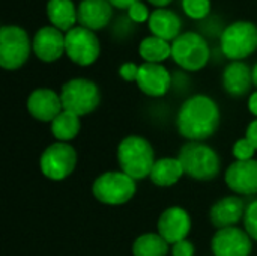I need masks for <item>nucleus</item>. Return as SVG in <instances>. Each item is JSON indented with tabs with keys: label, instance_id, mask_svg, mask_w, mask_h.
I'll list each match as a JSON object with an SVG mask.
<instances>
[{
	"label": "nucleus",
	"instance_id": "obj_14",
	"mask_svg": "<svg viewBox=\"0 0 257 256\" xmlns=\"http://www.w3.org/2000/svg\"><path fill=\"white\" fill-rule=\"evenodd\" d=\"M137 88L151 98L164 97L172 86V75L163 63H146L139 66Z\"/></svg>",
	"mask_w": 257,
	"mask_h": 256
},
{
	"label": "nucleus",
	"instance_id": "obj_4",
	"mask_svg": "<svg viewBox=\"0 0 257 256\" xmlns=\"http://www.w3.org/2000/svg\"><path fill=\"white\" fill-rule=\"evenodd\" d=\"M223 54L232 60H245L257 51V24L250 20H235L224 27L220 36Z\"/></svg>",
	"mask_w": 257,
	"mask_h": 256
},
{
	"label": "nucleus",
	"instance_id": "obj_20",
	"mask_svg": "<svg viewBox=\"0 0 257 256\" xmlns=\"http://www.w3.org/2000/svg\"><path fill=\"white\" fill-rule=\"evenodd\" d=\"M148 27L151 30V35L169 42H173L182 33L181 17L169 8H155L151 12Z\"/></svg>",
	"mask_w": 257,
	"mask_h": 256
},
{
	"label": "nucleus",
	"instance_id": "obj_32",
	"mask_svg": "<svg viewBox=\"0 0 257 256\" xmlns=\"http://www.w3.org/2000/svg\"><path fill=\"white\" fill-rule=\"evenodd\" d=\"M245 137L253 143V146L256 148L257 151V118L248 124L247 131H245Z\"/></svg>",
	"mask_w": 257,
	"mask_h": 256
},
{
	"label": "nucleus",
	"instance_id": "obj_34",
	"mask_svg": "<svg viewBox=\"0 0 257 256\" xmlns=\"http://www.w3.org/2000/svg\"><path fill=\"white\" fill-rule=\"evenodd\" d=\"M247 106H248L250 113L254 115L257 118V89L254 92H251V94L248 95V103H247Z\"/></svg>",
	"mask_w": 257,
	"mask_h": 256
},
{
	"label": "nucleus",
	"instance_id": "obj_35",
	"mask_svg": "<svg viewBox=\"0 0 257 256\" xmlns=\"http://www.w3.org/2000/svg\"><path fill=\"white\" fill-rule=\"evenodd\" d=\"M173 0H148V3H151L155 8H166L172 3Z\"/></svg>",
	"mask_w": 257,
	"mask_h": 256
},
{
	"label": "nucleus",
	"instance_id": "obj_29",
	"mask_svg": "<svg viewBox=\"0 0 257 256\" xmlns=\"http://www.w3.org/2000/svg\"><path fill=\"white\" fill-rule=\"evenodd\" d=\"M126 12H128L130 20L134 21V23H139V24L140 23H148L149 17H151V11L148 9V6L142 0H139L133 6H130Z\"/></svg>",
	"mask_w": 257,
	"mask_h": 256
},
{
	"label": "nucleus",
	"instance_id": "obj_9",
	"mask_svg": "<svg viewBox=\"0 0 257 256\" xmlns=\"http://www.w3.org/2000/svg\"><path fill=\"white\" fill-rule=\"evenodd\" d=\"M78 155L72 145L54 142L48 145L39 158V169L42 175L51 181H63L72 175L77 167Z\"/></svg>",
	"mask_w": 257,
	"mask_h": 256
},
{
	"label": "nucleus",
	"instance_id": "obj_15",
	"mask_svg": "<svg viewBox=\"0 0 257 256\" xmlns=\"http://www.w3.org/2000/svg\"><path fill=\"white\" fill-rule=\"evenodd\" d=\"M226 186L236 195H257V160H235L224 174Z\"/></svg>",
	"mask_w": 257,
	"mask_h": 256
},
{
	"label": "nucleus",
	"instance_id": "obj_12",
	"mask_svg": "<svg viewBox=\"0 0 257 256\" xmlns=\"http://www.w3.org/2000/svg\"><path fill=\"white\" fill-rule=\"evenodd\" d=\"M191 231V217L188 211L179 205L166 208L157 222V232L170 244L187 240Z\"/></svg>",
	"mask_w": 257,
	"mask_h": 256
},
{
	"label": "nucleus",
	"instance_id": "obj_13",
	"mask_svg": "<svg viewBox=\"0 0 257 256\" xmlns=\"http://www.w3.org/2000/svg\"><path fill=\"white\" fill-rule=\"evenodd\" d=\"M32 50L44 63L57 62L65 54V33L54 26H42L32 38Z\"/></svg>",
	"mask_w": 257,
	"mask_h": 256
},
{
	"label": "nucleus",
	"instance_id": "obj_3",
	"mask_svg": "<svg viewBox=\"0 0 257 256\" xmlns=\"http://www.w3.org/2000/svg\"><path fill=\"white\" fill-rule=\"evenodd\" d=\"M178 158L185 175L196 181H212L221 170L220 155L205 142H187L179 149Z\"/></svg>",
	"mask_w": 257,
	"mask_h": 256
},
{
	"label": "nucleus",
	"instance_id": "obj_17",
	"mask_svg": "<svg viewBox=\"0 0 257 256\" xmlns=\"http://www.w3.org/2000/svg\"><path fill=\"white\" fill-rule=\"evenodd\" d=\"M245 210H247V205L241 196L238 195L224 196L211 207L209 220L217 231L233 228L239 222L244 220Z\"/></svg>",
	"mask_w": 257,
	"mask_h": 256
},
{
	"label": "nucleus",
	"instance_id": "obj_2",
	"mask_svg": "<svg viewBox=\"0 0 257 256\" xmlns=\"http://www.w3.org/2000/svg\"><path fill=\"white\" fill-rule=\"evenodd\" d=\"M116 157L120 170L136 181L149 178L157 161L152 145L148 139L139 134H130L123 137L117 146Z\"/></svg>",
	"mask_w": 257,
	"mask_h": 256
},
{
	"label": "nucleus",
	"instance_id": "obj_23",
	"mask_svg": "<svg viewBox=\"0 0 257 256\" xmlns=\"http://www.w3.org/2000/svg\"><path fill=\"white\" fill-rule=\"evenodd\" d=\"M50 130H51V134L56 139V142L69 143L71 140H74L78 136V133L81 130L80 116H77L75 113H71L68 110H62L50 124Z\"/></svg>",
	"mask_w": 257,
	"mask_h": 256
},
{
	"label": "nucleus",
	"instance_id": "obj_6",
	"mask_svg": "<svg viewBox=\"0 0 257 256\" xmlns=\"http://www.w3.org/2000/svg\"><path fill=\"white\" fill-rule=\"evenodd\" d=\"M137 192V181L122 170L101 174L92 184V195L104 205L119 207L128 204Z\"/></svg>",
	"mask_w": 257,
	"mask_h": 256
},
{
	"label": "nucleus",
	"instance_id": "obj_27",
	"mask_svg": "<svg viewBox=\"0 0 257 256\" xmlns=\"http://www.w3.org/2000/svg\"><path fill=\"white\" fill-rule=\"evenodd\" d=\"M233 157L238 160V161H245V160H251L254 158V154H256V148L253 146V143L247 139V137H242V139H238L233 145Z\"/></svg>",
	"mask_w": 257,
	"mask_h": 256
},
{
	"label": "nucleus",
	"instance_id": "obj_36",
	"mask_svg": "<svg viewBox=\"0 0 257 256\" xmlns=\"http://www.w3.org/2000/svg\"><path fill=\"white\" fill-rule=\"evenodd\" d=\"M253 83H254V86H256L257 89V62L256 65L253 66Z\"/></svg>",
	"mask_w": 257,
	"mask_h": 256
},
{
	"label": "nucleus",
	"instance_id": "obj_19",
	"mask_svg": "<svg viewBox=\"0 0 257 256\" xmlns=\"http://www.w3.org/2000/svg\"><path fill=\"white\" fill-rule=\"evenodd\" d=\"M78 26L98 32L105 29L113 18V6L108 0H81L77 5Z\"/></svg>",
	"mask_w": 257,
	"mask_h": 256
},
{
	"label": "nucleus",
	"instance_id": "obj_8",
	"mask_svg": "<svg viewBox=\"0 0 257 256\" xmlns=\"http://www.w3.org/2000/svg\"><path fill=\"white\" fill-rule=\"evenodd\" d=\"M60 100L63 110L75 113L81 118L98 109L101 103V91L95 81L84 77H77L63 83L60 89Z\"/></svg>",
	"mask_w": 257,
	"mask_h": 256
},
{
	"label": "nucleus",
	"instance_id": "obj_26",
	"mask_svg": "<svg viewBox=\"0 0 257 256\" xmlns=\"http://www.w3.org/2000/svg\"><path fill=\"white\" fill-rule=\"evenodd\" d=\"M184 14L191 20H205L212 8L211 0H181Z\"/></svg>",
	"mask_w": 257,
	"mask_h": 256
},
{
	"label": "nucleus",
	"instance_id": "obj_11",
	"mask_svg": "<svg viewBox=\"0 0 257 256\" xmlns=\"http://www.w3.org/2000/svg\"><path fill=\"white\" fill-rule=\"evenodd\" d=\"M214 256H251L253 238L238 226L218 229L211 240Z\"/></svg>",
	"mask_w": 257,
	"mask_h": 256
},
{
	"label": "nucleus",
	"instance_id": "obj_7",
	"mask_svg": "<svg viewBox=\"0 0 257 256\" xmlns=\"http://www.w3.org/2000/svg\"><path fill=\"white\" fill-rule=\"evenodd\" d=\"M32 51V39L26 29L17 24H3L0 27V66L5 71L23 68Z\"/></svg>",
	"mask_w": 257,
	"mask_h": 256
},
{
	"label": "nucleus",
	"instance_id": "obj_33",
	"mask_svg": "<svg viewBox=\"0 0 257 256\" xmlns=\"http://www.w3.org/2000/svg\"><path fill=\"white\" fill-rule=\"evenodd\" d=\"M110 3H111V6L113 8H116V9H120V11H128V8L130 6H133L136 2H139V0H108Z\"/></svg>",
	"mask_w": 257,
	"mask_h": 256
},
{
	"label": "nucleus",
	"instance_id": "obj_31",
	"mask_svg": "<svg viewBox=\"0 0 257 256\" xmlns=\"http://www.w3.org/2000/svg\"><path fill=\"white\" fill-rule=\"evenodd\" d=\"M139 66L140 65H136L134 62H125L119 68V75L128 83H131V81L136 83L137 75H139Z\"/></svg>",
	"mask_w": 257,
	"mask_h": 256
},
{
	"label": "nucleus",
	"instance_id": "obj_5",
	"mask_svg": "<svg viewBox=\"0 0 257 256\" xmlns=\"http://www.w3.org/2000/svg\"><path fill=\"white\" fill-rule=\"evenodd\" d=\"M172 59L184 71L197 72L209 63L211 48L199 32H182L172 42Z\"/></svg>",
	"mask_w": 257,
	"mask_h": 256
},
{
	"label": "nucleus",
	"instance_id": "obj_18",
	"mask_svg": "<svg viewBox=\"0 0 257 256\" xmlns=\"http://www.w3.org/2000/svg\"><path fill=\"white\" fill-rule=\"evenodd\" d=\"M223 89L226 94H229L233 98H241L250 94L253 83V68L245 63L244 60L230 62L221 77Z\"/></svg>",
	"mask_w": 257,
	"mask_h": 256
},
{
	"label": "nucleus",
	"instance_id": "obj_10",
	"mask_svg": "<svg viewBox=\"0 0 257 256\" xmlns=\"http://www.w3.org/2000/svg\"><path fill=\"white\" fill-rule=\"evenodd\" d=\"M65 54L78 66L93 65L101 54V42L96 32L83 26H75L65 33Z\"/></svg>",
	"mask_w": 257,
	"mask_h": 256
},
{
	"label": "nucleus",
	"instance_id": "obj_24",
	"mask_svg": "<svg viewBox=\"0 0 257 256\" xmlns=\"http://www.w3.org/2000/svg\"><path fill=\"white\" fill-rule=\"evenodd\" d=\"M139 56L146 63H163L172 57V42L149 35L139 44Z\"/></svg>",
	"mask_w": 257,
	"mask_h": 256
},
{
	"label": "nucleus",
	"instance_id": "obj_1",
	"mask_svg": "<svg viewBox=\"0 0 257 256\" xmlns=\"http://www.w3.org/2000/svg\"><path fill=\"white\" fill-rule=\"evenodd\" d=\"M221 122V112L214 98L205 94L188 97L176 115L178 133L188 142H205L211 139Z\"/></svg>",
	"mask_w": 257,
	"mask_h": 256
},
{
	"label": "nucleus",
	"instance_id": "obj_25",
	"mask_svg": "<svg viewBox=\"0 0 257 256\" xmlns=\"http://www.w3.org/2000/svg\"><path fill=\"white\" fill-rule=\"evenodd\" d=\"M169 243L158 232H146L133 243V256H167Z\"/></svg>",
	"mask_w": 257,
	"mask_h": 256
},
{
	"label": "nucleus",
	"instance_id": "obj_16",
	"mask_svg": "<svg viewBox=\"0 0 257 256\" xmlns=\"http://www.w3.org/2000/svg\"><path fill=\"white\" fill-rule=\"evenodd\" d=\"M29 115L39 122H53V119L63 110L60 94L50 88H38L30 92L26 101Z\"/></svg>",
	"mask_w": 257,
	"mask_h": 256
},
{
	"label": "nucleus",
	"instance_id": "obj_30",
	"mask_svg": "<svg viewBox=\"0 0 257 256\" xmlns=\"http://www.w3.org/2000/svg\"><path fill=\"white\" fill-rule=\"evenodd\" d=\"M194 253H196V247L190 240H182L173 244L170 249L172 256H194Z\"/></svg>",
	"mask_w": 257,
	"mask_h": 256
},
{
	"label": "nucleus",
	"instance_id": "obj_21",
	"mask_svg": "<svg viewBox=\"0 0 257 256\" xmlns=\"http://www.w3.org/2000/svg\"><path fill=\"white\" fill-rule=\"evenodd\" d=\"M45 14L50 24L63 33L78 26V9L74 0H48L45 5Z\"/></svg>",
	"mask_w": 257,
	"mask_h": 256
},
{
	"label": "nucleus",
	"instance_id": "obj_28",
	"mask_svg": "<svg viewBox=\"0 0 257 256\" xmlns=\"http://www.w3.org/2000/svg\"><path fill=\"white\" fill-rule=\"evenodd\" d=\"M242 223H244V229L247 231V234L253 238V241L257 243V199L247 205Z\"/></svg>",
	"mask_w": 257,
	"mask_h": 256
},
{
	"label": "nucleus",
	"instance_id": "obj_22",
	"mask_svg": "<svg viewBox=\"0 0 257 256\" xmlns=\"http://www.w3.org/2000/svg\"><path fill=\"white\" fill-rule=\"evenodd\" d=\"M184 175L185 172L178 157H163L155 161L149 180L157 187H172Z\"/></svg>",
	"mask_w": 257,
	"mask_h": 256
}]
</instances>
